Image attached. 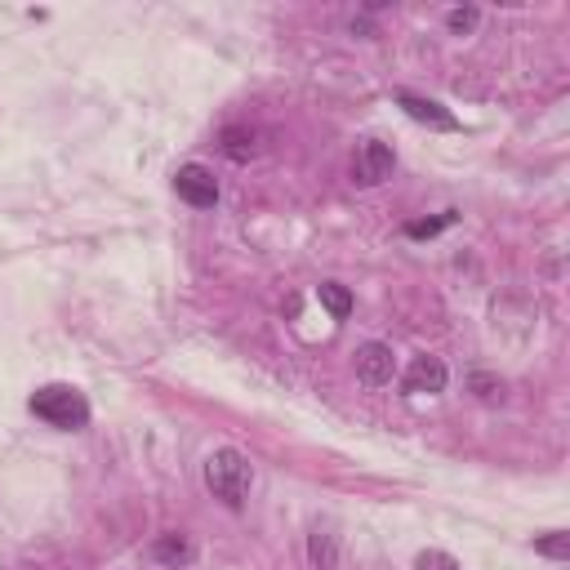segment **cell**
<instances>
[{
  "instance_id": "obj_16",
  "label": "cell",
  "mask_w": 570,
  "mask_h": 570,
  "mask_svg": "<svg viewBox=\"0 0 570 570\" xmlns=\"http://www.w3.org/2000/svg\"><path fill=\"white\" fill-rule=\"evenodd\" d=\"M472 387H476V396H481V401L503 396V383H499V379H490V374H472Z\"/></svg>"
},
{
  "instance_id": "obj_6",
  "label": "cell",
  "mask_w": 570,
  "mask_h": 570,
  "mask_svg": "<svg viewBox=\"0 0 570 570\" xmlns=\"http://www.w3.org/2000/svg\"><path fill=\"white\" fill-rule=\"evenodd\" d=\"M392 374H396V356H392V347L387 343H361L356 347V379L365 383V387H383V383H392Z\"/></svg>"
},
{
  "instance_id": "obj_2",
  "label": "cell",
  "mask_w": 570,
  "mask_h": 570,
  "mask_svg": "<svg viewBox=\"0 0 570 570\" xmlns=\"http://www.w3.org/2000/svg\"><path fill=\"white\" fill-rule=\"evenodd\" d=\"M27 405H31V414H36L40 423H49V428H58V432H76V428L89 423V401H85V392L71 387V383H45V387L31 392Z\"/></svg>"
},
{
  "instance_id": "obj_13",
  "label": "cell",
  "mask_w": 570,
  "mask_h": 570,
  "mask_svg": "<svg viewBox=\"0 0 570 570\" xmlns=\"http://www.w3.org/2000/svg\"><path fill=\"white\" fill-rule=\"evenodd\" d=\"M454 223V209H445V214H436V218H419V223H405V236L410 240H423V236H436L441 227H450Z\"/></svg>"
},
{
  "instance_id": "obj_9",
  "label": "cell",
  "mask_w": 570,
  "mask_h": 570,
  "mask_svg": "<svg viewBox=\"0 0 570 570\" xmlns=\"http://www.w3.org/2000/svg\"><path fill=\"white\" fill-rule=\"evenodd\" d=\"M307 561H312L316 570H338V534L316 525V530L307 534Z\"/></svg>"
},
{
  "instance_id": "obj_15",
  "label": "cell",
  "mask_w": 570,
  "mask_h": 570,
  "mask_svg": "<svg viewBox=\"0 0 570 570\" xmlns=\"http://www.w3.org/2000/svg\"><path fill=\"white\" fill-rule=\"evenodd\" d=\"M445 27H450L454 36H468V31L476 27V9H472V4H463V9H450V13H445Z\"/></svg>"
},
{
  "instance_id": "obj_4",
  "label": "cell",
  "mask_w": 570,
  "mask_h": 570,
  "mask_svg": "<svg viewBox=\"0 0 570 570\" xmlns=\"http://www.w3.org/2000/svg\"><path fill=\"white\" fill-rule=\"evenodd\" d=\"M174 191H178V200H187L191 209H214V205H218V178H214V169L200 165V160H187V165L174 169Z\"/></svg>"
},
{
  "instance_id": "obj_3",
  "label": "cell",
  "mask_w": 570,
  "mask_h": 570,
  "mask_svg": "<svg viewBox=\"0 0 570 570\" xmlns=\"http://www.w3.org/2000/svg\"><path fill=\"white\" fill-rule=\"evenodd\" d=\"M396 169V151L383 142V138H361L356 142V156H352V183L361 187H379L383 178H392Z\"/></svg>"
},
{
  "instance_id": "obj_1",
  "label": "cell",
  "mask_w": 570,
  "mask_h": 570,
  "mask_svg": "<svg viewBox=\"0 0 570 570\" xmlns=\"http://www.w3.org/2000/svg\"><path fill=\"white\" fill-rule=\"evenodd\" d=\"M249 481H254V472H249V459H245L240 450L223 445V450H214V454L205 459V490H209L223 508L240 512L245 499H249Z\"/></svg>"
},
{
  "instance_id": "obj_7",
  "label": "cell",
  "mask_w": 570,
  "mask_h": 570,
  "mask_svg": "<svg viewBox=\"0 0 570 570\" xmlns=\"http://www.w3.org/2000/svg\"><path fill=\"white\" fill-rule=\"evenodd\" d=\"M396 107L410 116V120H419V125H428V129H459V120L436 102V98H423V94H410V89H396Z\"/></svg>"
},
{
  "instance_id": "obj_8",
  "label": "cell",
  "mask_w": 570,
  "mask_h": 570,
  "mask_svg": "<svg viewBox=\"0 0 570 570\" xmlns=\"http://www.w3.org/2000/svg\"><path fill=\"white\" fill-rule=\"evenodd\" d=\"M151 557H156L160 566H169V570H183V566H191L196 548H191V539H187L183 530H165V534L151 539Z\"/></svg>"
},
{
  "instance_id": "obj_14",
  "label": "cell",
  "mask_w": 570,
  "mask_h": 570,
  "mask_svg": "<svg viewBox=\"0 0 570 570\" xmlns=\"http://www.w3.org/2000/svg\"><path fill=\"white\" fill-rule=\"evenodd\" d=\"M414 570H459V561L450 552H441V548H428V552L414 557Z\"/></svg>"
},
{
  "instance_id": "obj_11",
  "label": "cell",
  "mask_w": 570,
  "mask_h": 570,
  "mask_svg": "<svg viewBox=\"0 0 570 570\" xmlns=\"http://www.w3.org/2000/svg\"><path fill=\"white\" fill-rule=\"evenodd\" d=\"M218 142H223V151L232 156V160H249L258 147H254V129H240V125H227L223 134H218Z\"/></svg>"
},
{
  "instance_id": "obj_10",
  "label": "cell",
  "mask_w": 570,
  "mask_h": 570,
  "mask_svg": "<svg viewBox=\"0 0 570 570\" xmlns=\"http://www.w3.org/2000/svg\"><path fill=\"white\" fill-rule=\"evenodd\" d=\"M316 298H321V307L330 312V321H347L352 316V289L347 285H338V281H321L316 285Z\"/></svg>"
},
{
  "instance_id": "obj_5",
  "label": "cell",
  "mask_w": 570,
  "mask_h": 570,
  "mask_svg": "<svg viewBox=\"0 0 570 570\" xmlns=\"http://www.w3.org/2000/svg\"><path fill=\"white\" fill-rule=\"evenodd\" d=\"M445 383H450V370H445V361H441V356H432V352H419V356L405 365V379H401V387H405L410 396L445 392Z\"/></svg>"
},
{
  "instance_id": "obj_12",
  "label": "cell",
  "mask_w": 570,
  "mask_h": 570,
  "mask_svg": "<svg viewBox=\"0 0 570 570\" xmlns=\"http://www.w3.org/2000/svg\"><path fill=\"white\" fill-rule=\"evenodd\" d=\"M534 552H543V557H552V561H566V557H570V534H566V530H548V534L534 539Z\"/></svg>"
}]
</instances>
